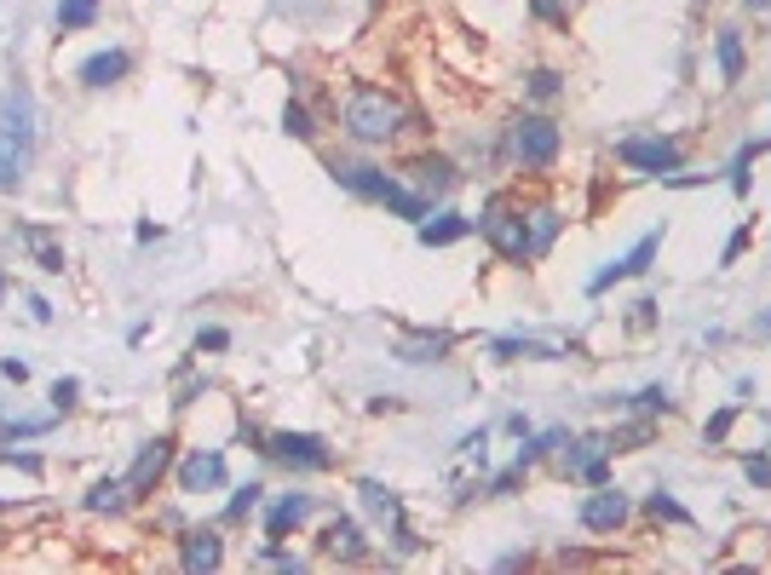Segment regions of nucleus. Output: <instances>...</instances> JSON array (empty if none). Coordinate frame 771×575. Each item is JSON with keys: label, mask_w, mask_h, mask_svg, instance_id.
Segmentation results:
<instances>
[{"label": "nucleus", "mask_w": 771, "mask_h": 575, "mask_svg": "<svg viewBox=\"0 0 771 575\" xmlns=\"http://www.w3.org/2000/svg\"><path fill=\"white\" fill-rule=\"evenodd\" d=\"M748 242H755V224H743V231H737L732 242H725V265H737V259H743V248H748Z\"/></svg>", "instance_id": "38"}, {"label": "nucleus", "mask_w": 771, "mask_h": 575, "mask_svg": "<svg viewBox=\"0 0 771 575\" xmlns=\"http://www.w3.org/2000/svg\"><path fill=\"white\" fill-rule=\"evenodd\" d=\"M409 127H415V115L403 110V98L386 93V87H352L346 105H340V133H346L352 144H369V150L392 144Z\"/></svg>", "instance_id": "1"}, {"label": "nucleus", "mask_w": 771, "mask_h": 575, "mask_svg": "<svg viewBox=\"0 0 771 575\" xmlns=\"http://www.w3.org/2000/svg\"><path fill=\"white\" fill-rule=\"evenodd\" d=\"M403 179L415 184V191L426 196V201H438V196H450L455 184H461V173H455V161L450 156H432V150H420V156H409V168H403Z\"/></svg>", "instance_id": "9"}, {"label": "nucleus", "mask_w": 771, "mask_h": 575, "mask_svg": "<svg viewBox=\"0 0 771 575\" xmlns=\"http://www.w3.org/2000/svg\"><path fill=\"white\" fill-rule=\"evenodd\" d=\"M311 512H317V501H311V496H299V489H294V496H277V501L266 506V536H271V541H282L289 529L306 524Z\"/></svg>", "instance_id": "14"}, {"label": "nucleus", "mask_w": 771, "mask_h": 575, "mask_svg": "<svg viewBox=\"0 0 771 575\" xmlns=\"http://www.w3.org/2000/svg\"><path fill=\"white\" fill-rule=\"evenodd\" d=\"M127 496H133L127 478H105V484L87 489V512H121V506H127Z\"/></svg>", "instance_id": "24"}, {"label": "nucleus", "mask_w": 771, "mask_h": 575, "mask_svg": "<svg viewBox=\"0 0 771 575\" xmlns=\"http://www.w3.org/2000/svg\"><path fill=\"white\" fill-rule=\"evenodd\" d=\"M259 506H266V484H242L231 496V506H225V518H248V512H259Z\"/></svg>", "instance_id": "27"}, {"label": "nucleus", "mask_w": 771, "mask_h": 575, "mask_svg": "<svg viewBox=\"0 0 771 575\" xmlns=\"http://www.w3.org/2000/svg\"><path fill=\"white\" fill-rule=\"evenodd\" d=\"M657 248H662V231H651V236H639L634 248H627L622 259H611L604 271L587 282V294H604V288H616V282H627V277H645L651 271V259H657Z\"/></svg>", "instance_id": "8"}, {"label": "nucleus", "mask_w": 771, "mask_h": 575, "mask_svg": "<svg viewBox=\"0 0 771 575\" xmlns=\"http://www.w3.org/2000/svg\"><path fill=\"white\" fill-rule=\"evenodd\" d=\"M266 455L282 461V466H294V472H329L334 466V449L317 438V431H266Z\"/></svg>", "instance_id": "4"}, {"label": "nucleus", "mask_w": 771, "mask_h": 575, "mask_svg": "<svg viewBox=\"0 0 771 575\" xmlns=\"http://www.w3.org/2000/svg\"><path fill=\"white\" fill-rule=\"evenodd\" d=\"M748 484H771V455H748Z\"/></svg>", "instance_id": "40"}, {"label": "nucleus", "mask_w": 771, "mask_h": 575, "mask_svg": "<svg viewBox=\"0 0 771 575\" xmlns=\"http://www.w3.org/2000/svg\"><path fill=\"white\" fill-rule=\"evenodd\" d=\"M524 93H530L536 105H553V98L564 93V75L559 70H530V75H524Z\"/></svg>", "instance_id": "25"}, {"label": "nucleus", "mask_w": 771, "mask_h": 575, "mask_svg": "<svg viewBox=\"0 0 771 575\" xmlns=\"http://www.w3.org/2000/svg\"><path fill=\"white\" fill-rule=\"evenodd\" d=\"M225 564V547H219L213 529H191L185 536V570H219Z\"/></svg>", "instance_id": "19"}, {"label": "nucleus", "mask_w": 771, "mask_h": 575, "mask_svg": "<svg viewBox=\"0 0 771 575\" xmlns=\"http://www.w3.org/2000/svg\"><path fill=\"white\" fill-rule=\"evenodd\" d=\"M168 461H173V438H150L145 449H138V461H133V472H127V489H133V496H150V489L161 484V472H168Z\"/></svg>", "instance_id": "11"}, {"label": "nucleus", "mask_w": 771, "mask_h": 575, "mask_svg": "<svg viewBox=\"0 0 771 575\" xmlns=\"http://www.w3.org/2000/svg\"><path fill=\"white\" fill-rule=\"evenodd\" d=\"M0 294H7V277H0Z\"/></svg>", "instance_id": "47"}, {"label": "nucleus", "mask_w": 771, "mask_h": 575, "mask_svg": "<svg viewBox=\"0 0 771 575\" xmlns=\"http://www.w3.org/2000/svg\"><path fill=\"white\" fill-rule=\"evenodd\" d=\"M559 231H564V213L559 208H530V259H541L547 248H553Z\"/></svg>", "instance_id": "20"}, {"label": "nucleus", "mask_w": 771, "mask_h": 575, "mask_svg": "<svg viewBox=\"0 0 771 575\" xmlns=\"http://www.w3.org/2000/svg\"><path fill=\"white\" fill-rule=\"evenodd\" d=\"M495 352L501 357H553L541 340H495Z\"/></svg>", "instance_id": "32"}, {"label": "nucleus", "mask_w": 771, "mask_h": 575, "mask_svg": "<svg viewBox=\"0 0 771 575\" xmlns=\"http://www.w3.org/2000/svg\"><path fill=\"white\" fill-rule=\"evenodd\" d=\"M98 17V0H58V29H87Z\"/></svg>", "instance_id": "26"}, {"label": "nucleus", "mask_w": 771, "mask_h": 575, "mask_svg": "<svg viewBox=\"0 0 771 575\" xmlns=\"http://www.w3.org/2000/svg\"><path fill=\"white\" fill-rule=\"evenodd\" d=\"M0 506H7V501H0Z\"/></svg>", "instance_id": "48"}, {"label": "nucleus", "mask_w": 771, "mask_h": 575, "mask_svg": "<svg viewBox=\"0 0 771 575\" xmlns=\"http://www.w3.org/2000/svg\"><path fill=\"white\" fill-rule=\"evenodd\" d=\"M714 58H720V75H725V81H743V29L725 24V29L714 35Z\"/></svg>", "instance_id": "22"}, {"label": "nucleus", "mask_w": 771, "mask_h": 575, "mask_svg": "<svg viewBox=\"0 0 771 575\" xmlns=\"http://www.w3.org/2000/svg\"><path fill=\"white\" fill-rule=\"evenodd\" d=\"M616 161L634 173H651V179H674L685 168V150H680V138H622Z\"/></svg>", "instance_id": "5"}, {"label": "nucleus", "mask_w": 771, "mask_h": 575, "mask_svg": "<svg viewBox=\"0 0 771 575\" xmlns=\"http://www.w3.org/2000/svg\"><path fill=\"white\" fill-rule=\"evenodd\" d=\"M0 431H7V438H40V431H52V415L47 420H7Z\"/></svg>", "instance_id": "34"}, {"label": "nucleus", "mask_w": 771, "mask_h": 575, "mask_svg": "<svg viewBox=\"0 0 771 575\" xmlns=\"http://www.w3.org/2000/svg\"><path fill=\"white\" fill-rule=\"evenodd\" d=\"M450 345H455V334H409V340H397V357L403 363H438Z\"/></svg>", "instance_id": "21"}, {"label": "nucleus", "mask_w": 771, "mask_h": 575, "mask_svg": "<svg viewBox=\"0 0 771 575\" xmlns=\"http://www.w3.org/2000/svg\"><path fill=\"white\" fill-rule=\"evenodd\" d=\"M29 161H35V144L17 138L12 127H0V191H17L29 179Z\"/></svg>", "instance_id": "13"}, {"label": "nucleus", "mask_w": 771, "mask_h": 575, "mask_svg": "<svg viewBox=\"0 0 771 575\" xmlns=\"http://www.w3.org/2000/svg\"><path fill=\"white\" fill-rule=\"evenodd\" d=\"M357 496H363V506H369L375 518H386V524H397V518H403V501H397V496H392V489H386V484L363 478V484H357Z\"/></svg>", "instance_id": "23"}, {"label": "nucleus", "mask_w": 771, "mask_h": 575, "mask_svg": "<svg viewBox=\"0 0 771 575\" xmlns=\"http://www.w3.org/2000/svg\"><path fill=\"white\" fill-rule=\"evenodd\" d=\"M0 127H12L17 138H40V105H35V93H29V81H12L7 98H0Z\"/></svg>", "instance_id": "10"}, {"label": "nucleus", "mask_w": 771, "mask_h": 575, "mask_svg": "<svg viewBox=\"0 0 771 575\" xmlns=\"http://www.w3.org/2000/svg\"><path fill=\"white\" fill-rule=\"evenodd\" d=\"M639 415H668V408H674V403H668V392H662V386H651V392H639Z\"/></svg>", "instance_id": "33"}, {"label": "nucleus", "mask_w": 771, "mask_h": 575, "mask_svg": "<svg viewBox=\"0 0 771 575\" xmlns=\"http://www.w3.org/2000/svg\"><path fill=\"white\" fill-rule=\"evenodd\" d=\"M282 133H289V138H317V121H311V110H306V105H294V98H289V110H282Z\"/></svg>", "instance_id": "28"}, {"label": "nucleus", "mask_w": 771, "mask_h": 575, "mask_svg": "<svg viewBox=\"0 0 771 575\" xmlns=\"http://www.w3.org/2000/svg\"><path fill=\"white\" fill-rule=\"evenodd\" d=\"M219 484H225V455H219V449L185 455V466H179V489H185V496H201V489H219Z\"/></svg>", "instance_id": "12"}, {"label": "nucleus", "mask_w": 771, "mask_h": 575, "mask_svg": "<svg viewBox=\"0 0 771 575\" xmlns=\"http://www.w3.org/2000/svg\"><path fill=\"white\" fill-rule=\"evenodd\" d=\"M322 552L340 559V564H363V559H369V541H363L357 518H334L329 529H322Z\"/></svg>", "instance_id": "15"}, {"label": "nucleus", "mask_w": 771, "mask_h": 575, "mask_svg": "<svg viewBox=\"0 0 771 575\" xmlns=\"http://www.w3.org/2000/svg\"><path fill=\"white\" fill-rule=\"evenodd\" d=\"M259 559H266V564H277V570H306V559H294V552H282V547H266Z\"/></svg>", "instance_id": "39"}, {"label": "nucleus", "mask_w": 771, "mask_h": 575, "mask_svg": "<svg viewBox=\"0 0 771 575\" xmlns=\"http://www.w3.org/2000/svg\"><path fill=\"white\" fill-rule=\"evenodd\" d=\"M478 231L490 236V248H495L501 259H513V265H524V259H530V213H524V208H506V201H490V208L478 213Z\"/></svg>", "instance_id": "3"}, {"label": "nucleus", "mask_w": 771, "mask_h": 575, "mask_svg": "<svg viewBox=\"0 0 771 575\" xmlns=\"http://www.w3.org/2000/svg\"><path fill=\"white\" fill-rule=\"evenodd\" d=\"M24 305H29V317H35V322H52V305L40 299V294H24Z\"/></svg>", "instance_id": "42"}, {"label": "nucleus", "mask_w": 771, "mask_h": 575, "mask_svg": "<svg viewBox=\"0 0 771 575\" xmlns=\"http://www.w3.org/2000/svg\"><path fill=\"white\" fill-rule=\"evenodd\" d=\"M415 231H420L426 248H450V242H461V236L478 231V219H466V213H438V219H420Z\"/></svg>", "instance_id": "17"}, {"label": "nucleus", "mask_w": 771, "mask_h": 575, "mask_svg": "<svg viewBox=\"0 0 771 575\" xmlns=\"http://www.w3.org/2000/svg\"><path fill=\"white\" fill-rule=\"evenodd\" d=\"M7 466H17V472H40V461H35V455H17V449H7Z\"/></svg>", "instance_id": "45"}, {"label": "nucleus", "mask_w": 771, "mask_h": 575, "mask_svg": "<svg viewBox=\"0 0 771 575\" xmlns=\"http://www.w3.org/2000/svg\"><path fill=\"white\" fill-rule=\"evenodd\" d=\"M634 322L651 328V322H657V299H639V305H634Z\"/></svg>", "instance_id": "44"}, {"label": "nucleus", "mask_w": 771, "mask_h": 575, "mask_svg": "<svg viewBox=\"0 0 771 575\" xmlns=\"http://www.w3.org/2000/svg\"><path fill=\"white\" fill-rule=\"evenodd\" d=\"M645 512H651L657 524H692V512H685V506H680L674 496H662V489H657L651 501H645Z\"/></svg>", "instance_id": "29"}, {"label": "nucleus", "mask_w": 771, "mask_h": 575, "mask_svg": "<svg viewBox=\"0 0 771 575\" xmlns=\"http://www.w3.org/2000/svg\"><path fill=\"white\" fill-rule=\"evenodd\" d=\"M127 70H133V52L110 47V52H93L87 64L75 70V75H81V87H93V93H98V87H115V81L127 75Z\"/></svg>", "instance_id": "16"}, {"label": "nucleus", "mask_w": 771, "mask_h": 575, "mask_svg": "<svg viewBox=\"0 0 771 575\" xmlns=\"http://www.w3.org/2000/svg\"><path fill=\"white\" fill-rule=\"evenodd\" d=\"M559 443H564V431H541V438H530V443L518 449V466H536L547 449H559Z\"/></svg>", "instance_id": "30"}, {"label": "nucleus", "mask_w": 771, "mask_h": 575, "mask_svg": "<svg viewBox=\"0 0 771 575\" xmlns=\"http://www.w3.org/2000/svg\"><path fill=\"white\" fill-rule=\"evenodd\" d=\"M501 150H506V161H513V168H524V173H547V168L559 161V150H564V133H559L553 115L524 110V115L506 121Z\"/></svg>", "instance_id": "2"}, {"label": "nucleus", "mask_w": 771, "mask_h": 575, "mask_svg": "<svg viewBox=\"0 0 771 575\" xmlns=\"http://www.w3.org/2000/svg\"><path fill=\"white\" fill-rule=\"evenodd\" d=\"M743 12H755V17H766V12H771V0H743Z\"/></svg>", "instance_id": "46"}, {"label": "nucleus", "mask_w": 771, "mask_h": 575, "mask_svg": "<svg viewBox=\"0 0 771 575\" xmlns=\"http://www.w3.org/2000/svg\"><path fill=\"white\" fill-rule=\"evenodd\" d=\"M17 242H24V248H29V259H35L47 277H58V271H64V248H58V242H52L47 231H35V224H17Z\"/></svg>", "instance_id": "18"}, {"label": "nucleus", "mask_w": 771, "mask_h": 575, "mask_svg": "<svg viewBox=\"0 0 771 575\" xmlns=\"http://www.w3.org/2000/svg\"><path fill=\"white\" fill-rule=\"evenodd\" d=\"M755 156H760V144H743V150L732 156V191L737 196L748 191V168H755Z\"/></svg>", "instance_id": "31"}, {"label": "nucleus", "mask_w": 771, "mask_h": 575, "mask_svg": "<svg viewBox=\"0 0 771 575\" xmlns=\"http://www.w3.org/2000/svg\"><path fill=\"white\" fill-rule=\"evenodd\" d=\"M75 397H81V380H58L52 386V408L64 415V408H75Z\"/></svg>", "instance_id": "35"}, {"label": "nucleus", "mask_w": 771, "mask_h": 575, "mask_svg": "<svg viewBox=\"0 0 771 575\" xmlns=\"http://www.w3.org/2000/svg\"><path fill=\"white\" fill-rule=\"evenodd\" d=\"M225 345H231L225 328H201V334H196V352H225Z\"/></svg>", "instance_id": "36"}, {"label": "nucleus", "mask_w": 771, "mask_h": 575, "mask_svg": "<svg viewBox=\"0 0 771 575\" xmlns=\"http://www.w3.org/2000/svg\"><path fill=\"white\" fill-rule=\"evenodd\" d=\"M582 529H593V536H616V529H627V518H634V501L622 496V489H593V496L582 501Z\"/></svg>", "instance_id": "6"}, {"label": "nucleus", "mask_w": 771, "mask_h": 575, "mask_svg": "<svg viewBox=\"0 0 771 575\" xmlns=\"http://www.w3.org/2000/svg\"><path fill=\"white\" fill-rule=\"evenodd\" d=\"M611 455H616V443L604 438V431H587V438L571 443V455H564L559 466L571 472V478H582V484H604V466H611Z\"/></svg>", "instance_id": "7"}, {"label": "nucleus", "mask_w": 771, "mask_h": 575, "mask_svg": "<svg viewBox=\"0 0 771 575\" xmlns=\"http://www.w3.org/2000/svg\"><path fill=\"white\" fill-rule=\"evenodd\" d=\"M732 426H737V408H720V415L708 420V443H720V438H725V431H732Z\"/></svg>", "instance_id": "37"}, {"label": "nucleus", "mask_w": 771, "mask_h": 575, "mask_svg": "<svg viewBox=\"0 0 771 575\" xmlns=\"http://www.w3.org/2000/svg\"><path fill=\"white\" fill-rule=\"evenodd\" d=\"M0 375H7V380H17V386H24V380H29V363H17V357H7V363H0Z\"/></svg>", "instance_id": "43"}, {"label": "nucleus", "mask_w": 771, "mask_h": 575, "mask_svg": "<svg viewBox=\"0 0 771 575\" xmlns=\"http://www.w3.org/2000/svg\"><path fill=\"white\" fill-rule=\"evenodd\" d=\"M536 17H547V24H564V0H530Z\"/></svg>", "instance_id": "41"}]
</instances>
